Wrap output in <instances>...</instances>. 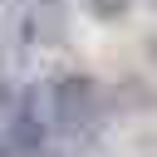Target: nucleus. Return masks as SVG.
<instances>
[{"instance_id":"obj_4","label":"nucleus","mask_w":157,"mask_h":157,"mask_svg":"<svg viewBox=\"0 0 157 157\" xmlns=\"http://www.w3.org/2000/svg\"><path fill=\"white\" fill-rule=\"evenodd\" d=\"M152 5H157V0H152Z\"/></svg>"},{"instance_id":"obj_3","label":"nucleus","mask_w":157,"mask_h":157,"mask_svg":"<svg viewBox=\"0 0 157 157\" xmlns=\"http://www.w3.org/2000/svg\"><path fill=\"white\" fill-rule=\"evenodd\" d=\"M0 157H10V152H5V147H0Z\"/></svg>"},{"instance_id":"obj_1","label":"nucleus","mask_w":157,"mask_h":157,"mask_svg":"<svg viewBox=\"0 0 157 157\" xmlns=\"http://www.w3.org/2000/svg\"><path fill=\"white\" fill-rule=\"evenodd\" d=\"M108 123V93L93 78H39L10 103L15 157H74Z\"/></svg>"},{"instance_id":"obj_2","label":"nucleus","mask_w":157,"mask_h":157,"mask_svg":"<svg viewBox=\"0 0 157 157\" xmlns=\"http://www.w3.org/2000/svg\"><path fill=\"white\" fill-rule=\"evenodd\" d=\"M128 5H132V0H83V10H88L93 20H123Z\"/></svg>"}]
</instances>
